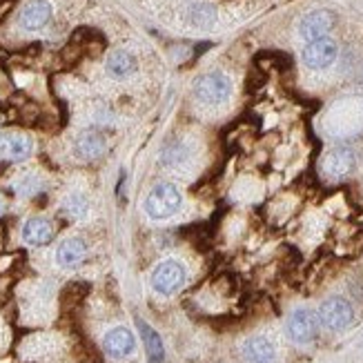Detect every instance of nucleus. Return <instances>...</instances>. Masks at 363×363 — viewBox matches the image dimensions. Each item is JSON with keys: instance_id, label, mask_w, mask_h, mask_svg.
<instances>
[{"instance_id": "6ab92c4d", "label": "nucleus", "mask_w": 363, "mask_h": 363, "mask_svg": "<svg viewBox=\"0 0 363 363\" xmlns=\"http://www.w3.org/2000/svg\"><path fill=\"white\" fill-rule=\"evenodd\" d=\"M187 161H189V147L185 143H181V140L169 143L161 154V163L165 167H183Z\"/></svg>"}, {"instance_id": "423d86ee", "label": "nucleus", "mask_w": 363, "mask_h": 363, "mask_svg": "<svg viewBox=\"0 0 363 363\" xmlns=\"http://www.w3.org/2000/svg\"><path fill=\"white\" fill-rule=\"evenodd\" d=\"M335 27V13H330L325 9H317L306 13L301 23H298V36H301L306 43L310 40H319L325 38Z\"/></svg>"}, {"instance_id": "f257e3e1", "label": "nucleus", "mask_w": 363, "mask_h": 363, "mask_svg": "<svg viewBox=\"0 0 363 363\" xmlns=\"http://www.w3.org/2000/svg\"><path fill=\"white\" fill-rule=\"evenodd\" d=\"M183 196L179 192L177 185L172 183H159L150 189V194L145 196V214L154 220H165L169 216H174L181 210Z\"/></svg>"}, {"instance_id": "0eeeda50", "label": "nucleus", "mask_w": 363, "mask_h": 363, "mask_svg": "<svg viewBox=\"0 0 363 363\" xmlns=\"http://www.w3.org/2000/svg\"><path fill=\"white\" fill-rule=\"evenodd\" d=\"M317 328H319V317H314V312L306 308L294 310L288 319V337L294 343H310L317 337Z\"/></svg>"}, {"instance_id": "20e7f679", "label": "nucleus", "mask_w": 363, "mask_h": 363, "mask_svg": "<svg viewBox=\"0 0 363 363\" xmlns=\"http://www.w3.org/2000/svg\"><path fill=\"white\" fill-rule=\"evenodd\" d=\"M337 56H339V45H337V40L328 38V36L319 38V40L306 43L303 52H301L303 65L308 69H314V72L328 69L337 60Z\"/></svg>"}, {"instance_id": "1a4fd4ad", "label": "nucleus", "mask_w": 363, "mask_h": 363, "mask_svg": "<svg viewBox=\"0 0 363 363\" xmlns=\"http://www.w3.org/2000/svg\"><path fill=\"white\" fill-rule=\"evenodd\" d=\"M34 152V140L25 134H7L0 136V159L5 161H25Z\"/></svg>"}, {"instance_id": "a211bd4d", "label": "nucleus", "mask_w": 363, "mask_h": 363, "mask_svg": "<svg viewBox=\"0 0 363 363\" xmlns=\"http://www.w3.org/2000/svg\"><path fill=\"white\" fill-rule=\"evenodd\" d=\"M105 67H107V74L109 76H114V78H125V76H130L134 69H136V60L132 54L128 52H123V50H116L109 54L107 62H105Z\"/></svg>"}, {"instance_id": "2eb2a0df", "label": "nucleus", "mask_w": 363, "mask_h": 363, "mask_svg": "<svg viewBox=\"0 0 363 363\" xmlns=\"http://www.w3.org/2000/svg\"><path fill=\"white\" fill-rule=\"evenodd\" d=\"M136 325H138V333L143 337V343H145V350H147V361L150 363H163L165 361V348H163V341L159 337L154 328H150L143 319H136Z\"/></svg>"}, {"instance_id": "7ed1b4c3", "label": "nucleus", "mask_w": 363, "mask_h": 363, "mask_svg": "<svg viewBox=\"0 0 363 363\" xmlns=\"http://www.w3.org/2000/svg\"><path fill=\"white\" fill-rule=\"evenodd\" d=\"M319 323L325 328V330H333V333H341V330H345L352 319H354V310L352 306L345 301V298L341 296H330L325 298V301L321 303L319 308Z\"/></svg>"}, {"instance_id": "412c9836", "label": "nucleus", "mask_w": 363, "mask_h": 363, "mask_svg": "<svg viewBox=\"0 0 363 363\" xmlns=\"http://www.w3.org/2000/svg\"><path fill=\"white\" fill-rule=\"evenodd\" d=\"M5 212V201H3V196H0V214Z\"/></svg>"}, {"instance_id": "9d476101", "label": "nucleus", "mask_w": 363, "mask_h": 363, "mask_svg": "<svg viewBox=\"0 0 363 363\" xmlns=\"http://www.w3.org/2000/svg\"><path fill=\"white\" fill-rule=\"evenodd\" d=\"M50 21H52V5L47 3V0H31V3H27L23 7V11L18 16L21 27L27 31L43 29Z\"/></svg>"}, {"instance_id": "9b49d317", "label": "nucleus", "mask_w": 363, "mask_h": 363, "mask_svg": "<svg viewBox=\"0 0 363 363\" xmlns=\"http://www.w3.org/2000/svg\"><path fill=\"white\" fill-rule=\"evenodd\" d=\"M323 169L333 179H345L348 174H352V169H354V154H352V150H348V147L333 150L325 156Z\"/></svg>"}, {"instance_id": "39448f33", "label": "nucleus", "mask_w": 363, "mask_h": 363, "mask_svg": "<svg viewBox=\"0 0 363 363\" xmlns=\"http://www.w3.org/2000/svg\"><path fill=\"white\" fill-rule=\"evenodd\" d=\"M185 283V267L179 261H163L154 267L152 272V288L163 294L169 296L183 288Z\"/></svg>"}, {"instance_id": "f3484780", "label": "nucleus", "mask_w": 363, "mask_h": 363, "mask_svg": "<svg viewBox=\"0 0 363 363\" xmlns=\"http://www.w3.org/2000/svg\"><path fill=\"white\" fill-rule=\"evenodd\" d=\"M185 18L196 29H210L216 23V7L210 3H192L185 9Z\"/></svg>"}, {"instance_id": "4468645a", "label": "nucleus", "mask_w": 363, "mask_h": 363, "mask_svg": "<svg viewBox=\"0 0 363 363\" xmlns=\"http://www.w3.org/2000/svg\"><path fill=\"white\" fill-rule=\"evenodd\" d=\"M85 255H87V247L81 239H67V241H62L56 250V263L60 267L72 270V267L83 263Z\"/></svg>"}, {"instance_id": "ddd939ff", "label": "nucleus", "mask_w": 363, "mask_h": 363, "mask_svg": "<svg viewBox=\"0 0 363 363\" xmlns=\"http://www.w3.org/2000/svg\"><path fill=\"white\" fill-rule=\"evenodd\" d=\"M243 359L245 363H274L277 350L265 337H252L243 343Z\"/></svg>"}, {"instance_id": "aec40b11", "label": "nucleus", "mask_w": 363, "mask_h": 363, "mask_svg": "<svg viewBox=\"0 0 363 363\" xmlns=\"http://www.w3.org/2000/svg\"><path fill=\"white\" fill-rule=\"evenodd\" d=\"M62 210H65L72 218H85L89 212V203L83 194H69L62 203Z\"/></svg>"}, {"instance_id": "6e6552de", "label": "nucleus", "mask_w": 363, "mask_h": 363, "mask_svg": "<svg viewBox=\"0 0 363 363\" xmlns=\"http://www.w3.org/2000/svg\"><path fill=\"white\" fill-rule=\"evenodd\" d=\"M136 348L134 335L128 328H112L103 339V350L112 359H125L130 357Z\"/></svg>"}, {"instance_id": "dca6fc26", "label": "nucleus", "mask_w": 363, "mask_h": 363, "mask_svg": "<svg viewBox=\"0 0 363 363\" xmlns=\"http://www.w3.org/2000/svg\"><path fill=\"white\" fill-rule=\"evenodd\" d=\"M105 138L101 134H94V132H85L76 138V143H74V150L76 154L81 156V159L85 161H94V159H99V156H103L105 152Z\"/></svg>"}, {"instance_id": "f8f14e48", "label": "nucleus", "mask_w": 363, "mask_h": 363, "mask_svg": "<svg viewBox=\"0 0 363 363\" xmlns=\"http://www.w3.org/2000/svg\"><path fill=\"white\" fill-rule=\"evenodd\" d=\"M52 239H54V228L47 218L34 216L23 225V241L27 245L40 247V245H47Z\"/></svg>"}, {"instance_id": "f03ea898", "label": "nucleus", "mask_w": 363, "mask_h": 363, "mask_svg": "<svg viewBox=\"0 0 363 363\" xmlns=\"http://www.w3.org/2000/svg\"><path fill=\"white\" fill-rule=\"evenodd\" d=\"M194 96L203 105H223L232 96V81L225 72H210L203 74L194 85Z\"/></svg>"}]
</instances>
